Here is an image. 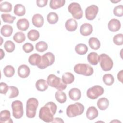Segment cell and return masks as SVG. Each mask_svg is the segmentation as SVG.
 I'll return each instance as SVG.
<instances>
[{"instance_id": "cell-1", "label": "cell", "mask_w": 123, "mask_h": 123, "mask_svg": "<svg viewBox=\"0 0 123 123\" xmlns=\"http://www.w3.org/2000/svg\"><path fill=\"white\" fill-rule=\"evenodd\" d=\"M57 107L55 103L49 101L42 107L39 112V117L43 121L47 123L52 122L53 116L56 112Z\"/></svg>"}, {"instance_id": "cell-2", "label": "cell", "mask_w": 123, "mask_h": 123, "mask_svg": "<svg viewBox=\"0 0 123 123\" xmlns=\"http://www.w3.org/2000/svg\"><path fill=\"white\" fill-rule=\"evenodd\" d=\"M47 82L48 85L55 87L59 91H63L67 87V85L63 82L61 78L53 74H50L48 76Z\"/></svg>"}, {"instance_id": "cell-3", "label": "cell", "mask_w": 123, "mask_h": 123, "mask_svg": "<svg viewBox=\"0 0 123 123\" xmlns=\"http://www.w3.org/2000/svg\"><path fill=\"white\" fill-rule=\"evenodd\" d=\"M84 111V105L80 102H76L69 105L66 109V114L72 118L82 114Z\"/></svg>"}, {"instance_id": "cell-4", "label": "cell", "mask_w": 123, "mask_h": 123, "mask_svg": "<svg viewBox=\"0 0 123 123\" xmlns=\"http://www.w3.org/2000/svg\"><path fill=\"white\" fill-rule=\"evenodd\" d=\"M38 106V101L35 98H29L26 102V115L29 118L35 117L37 108Z\"/></svg>"}, {"instance_id": "cell-5", "label": "cell", "mask_w": 123, "mask_h": 123, "mask_svg": "<svg viewBox=\"0 0 123 123\" xmlns=\"http://www.w3.org/2000/svg\"><path fill=\"white\" fill-rule=\"evenodd\" d=\"M74 71L77 74L85 76H90L94 72L93 68L86 63H78L74 67Z\"/></svg>"}, {"instance_id": "cell-6", "label": "cell", "mask_w": 123, "mask_h": 123, "mask_svg": "<svg viewBox=\"0 0 123 123\" xmlns=\"http://www.w3.org/2000/svg\"><path fill=\"white\" fill-rule=\"evenodd\" d=\"M54 61L55 56L54 54L51 52H48L41 56L40 62L37 66L40 69H44L51 65Z\"/></svg>"}, {"instance_id": "cell-7", "label": "cell", "mask_w": 123, "mask_h": 123, "mask_svg": "<svg viewBox=\"0 0 123 123\" xmlns=\"http://www.w3.org/2000/svg\"><path fill=\"white\" fill-rule=\"evenodd\" d=\"M98 62L101 69L104 71H110L113 65L112 60L105 53L101 54L99 56Z\"/></svg>"}, {"instance_id": "cell-8", "label": "cell", "mask_w": 123, "mask_h": 123, "mask_svg": "<svg viewBox=\"0 0 123 123\" xmlns=\"http://www.w3.org/2000/svg\"><path fill=\"white\" fill-rule=\"evenodd\" d=\"M68 10L72 16L76 19H80L83 17V12L80 5L77 2L71 3L68 7Z\"/></svg>"}, {"instance_id": "cell-9", "label": "cell", "mask_w": 123, "mask_h": 123, "mask_svg": "<svg viewBox=\"0 0 123 123\" xmlns=\"http://www.w3.org/2000/svg\"><path fill=\"white\" fill-rule=\"evenodd\" d=\"M103 88L98 85H95L88 88L86 92V95L88 98L91 99H95L104 93Z\"/></svg>"}, {"instance_id": "cell-10", "label": "cell", "mask_w": 123, "mask_h": 123, "mask_svg": "<svg viewBox=\"0 0 123 123\" xmlns=\"http://www.w3.org/2000/svg\"><path fill=\"white\" fill-rule=\"evenodd\" d=\"M12 115L15 119H20L24 113L22 102L20 100L13 101L12 103Z\"/></svg>"}, {"instance_id": "cell-11", "label": "cell", "mask_w": 123, "mask_h": 123, "mask_svg": "<svg viewBox=\"0 0 123 123\" xmlns=\"http://www.w3.org/2000/svg\"><path fill=\"white\" fill-rule=\"evenodd\" d=\"M98 12V7L96 5H91L85 10L86 18L88 20H93L96 18Z\"/></svg>"}, {"instance_id": "cell-12", "label": "cell", "mask_w": 123, "mask_h": 123, "mask_svg": "<svg viewBox=\"0 0 123 123\" xmlns=\"http://www.w3.org/2000/svg\"><path fill=\"white\" fill-rule=\"evenodd\" d=\"M29 67L25 65H21L18 68V74L21 78H25L27 77L30 74Z\"/></svg>"}, {"instance_id": "cell-13", "label": "cell", "mask_w": 123, "mask_h": 123, "mask_svg": "<svg viewBox=\"0 0 123 123\" xmlns=\"http://www.w3.org/2000/svg\"><path fill=\"white\" fill-rule=\"evenodd\" d=\"M121 25L120 21L116 19L111 20L108 24V29L111 32L118 31L120 29Z\"/></svg>"}, {"instance_id": "cell-14", "label": "cell", "mask_w": 123, "mask_h": 123, "mask_svg": "<svg viewBox=\"0 0 123 123\" xmlns=\"http://www.w3.org/2000/svg\"><path fill=\"white\" fill-rule=\"evenodd\" d=\"M93 32V27L89 23H84L80 28V32L82 36H87L90 35Z\"/></svg>"}, {"instance_id": "cell-15", "label": "cell", "mask_w": 123, "mask_h": 123, "mask_svg": "<svg viewBox=\"0 0 123 123\" xmlns=\"http://www.w3.org/2000/svg\"><path fill=\"white\" fill-rule=\"evenodd\" d=\"M32 22L35 27L38 28L41 27L44 24V18L40 14H35L32 17Z\"/></svg>"}, {"instance_id": "cell-16", "label": "cell", "mask_w": 123, "mask_h": 123, "mask_svg": "<svg viewBox=\"0 0 123 123\" xmlns=\"http://www.w3.org/2000/svg\"><path fill=\"white\" fill-rule=\"evenodd\" d=\"M69 98L73 100H78L81 97V92L80 89L77 88L71 89L68 93Z\"/></svg>"}, {"instance_id": "cell-17", "label": "cell", "mask_w": 123, "mask_h": 123, "mask_svg": "<svg viewBox=\"0 0 123 123\" xmlns=\"http://www.w3.org/2000/svg\"><path fill=\"white\" fill-rule=\"evenodd\" d=\"M98 110L94 106L89 107L86 111V117L89 120H93L98 116Z\"/></svg>"}, {"instance_id": "cell-18", "label": "cell", "mask_w": 123, "mask_h": 123, "mask_svg": "<svg viewBox=\"0 0 123 123\" xmlns=\"http://www.w3.org/2000/svg\"><path fill=\"white\" fill-rule=\"evenodd\" d=\"M0 123H13L11 119V114L9 111L4 110L0 113Z\"/></svg>"}, {"instance_id": "cell-19", "label": "cell", "mask_w": 123, "mask_h": 123, "mask_svg": "<svg viewBox=\"0 0 123 123\" xmlns=\"http://www.w3.org/2000/svg\"><path fill=\"white\" fill-rule=\"evenodd\" d=\"M65 26L66 30L70 32H73L77 29V23L75 20L71 18L66 21L65 24Z\"/></svg>"}, {"instance_id": "cell-20", "label": "cell", "mask_w": 123, "mask_h": 123, "mask_svg": "<svg viewBox=\"0 0 123 123\" xmlns=\"http://www.w3.org/2000/svg\"><path fill=\"white\" fill-rule=\"evenodd\" d=\"M16 25L18 29L21 31H25L29 26V23L25 18L20 19L17 22Z\"/></svg>"}, {"instance_id": "cell-21", "label": "cell", "mask_w": 123, "mask_h": 123, "mask_svg": "<svg viewBox=\"0 0 123 123\" xmlns=\"http://www.w3.org/2000/svg\"><path fill=\"white\" fill-rule=\"evenodd\" d=\"M41 56L37 53H33L28 58L29 63L33 66H37L40 62Z\"/></svg>"}, {"instance_id": "cell-22", "label": "cell", "mask_w": 123, "mask_h": 123, "mask_svg": "<svg viewBox=\"0 0 123 123\" xmlns=\"http://www.w3.org/2000/svg\"><path fill=\"white\" fill-rule=\"evenodd\" d=\"M13 32V28L8 25H3L0 29L1 34L5 37H9Z\"/></svg>"}, {"instance_id": "cell-23", "label": "cell", "mask_w": 123, "mask_h": 123, "mask_svg": "<svg viewBox=\"0 0 123 123\" xmlns=\"http://www.w3.org/2000/svg\"><path fill=\"white\" fill-rule=\"evenodd\" d=\"M99 55L95 52H91L87 55V60L89 62L93 65H97L98 63Z\"/></svg>"}, {"instance_id": "cell-24", "label": "cell", "mask_w": 123, "mask_h": 123, "mask_svg": "<svg viewBox=\"0 0 123 123\" xmlns=\"http://www.w3.org/2000/svg\"><path fill=\"white\" fill-rule=\"evenodd\" d=\"M36 87L39 91H44L48 88V85L45 80L40 79L36 82Z\"/></svg>"}, {"instance_id": "cell-25", "label": "cell", "mask_w": 123, "mask_h": 123, "mask_svg": "<svg viewBox=\"0 0 123 123\" xmlns=\"http://www.w3.org/2000/svg\"><path fill=\"white\" fill-rule=\"evenodd\" d=\"M97 106L100 110H105L109 105V100L106 98H100L97 101Z\"/></svg>"}, {"instance_id": "cell-26", "label": "cell", "mask_w": 123, "mask_h": 123, "mask_svg": "<svg viewBox=\"0 0 123 123\" xmlns=\"http://www.w3.org/2000/svg\"><path fill=\"white\" fill-rule=\"evenodd\" d=\"M25 7L21 4H17L14 6V13L18 16H22L25 13Z\"/></svg>"}, {"instance_id": "cell-27", "label": "cell", "mask_w": 123, "mask_h": 123, "mask_svg": "<svg viewBox=\"0 0 123 123\" xmlns=\"http://www.w3.org/2000/svg\"><path fill=\"white\" fill-rule=\"evenodd\" d=\"M88 43L90 47L94 50L98 49L100 47V42L96 37H90L89 39Z\"/></svg>"}, {"instance_id": "cell-28", "label": "cell", "mask_w": 123, "mask_h": 123, "mask_svg": "<svg viewBox=\"0 0 123 123\" xmlns=\"http://www.w3.org/2000/svg\"><path fill=\"white\" fill-rule=\"evenodd\" d=\"M75 50L79 55H84L87 52L88 48L86 44L80 43L75 46Z\"/></svg>"}, {"instance_id": "cell-29", "label": "cell", "mask_w": 123, "mask_h": 123, "mask_svg": "<svg viewBox=\"0 0 123 123\" xmlns=\"http://www.w3.org/2000/svg\"><path fill=\"white\" fill-rule=\"evenodd\" d=\"M65 3V0H51L49 3V6L52 9L56 10L64 6Z\"/></svg>"}, {"instance_id": "cell-30", "label": "cell", "mask_w": 123, "mask_h": 123, "mask_svg": "<svg viewBox=\"0 0 123 123\" xmlns=\"http://www.w3.org/2000/svg\"><path fill=\"white\" fill-rule=\"evenodd\" d=\"M62 80L65 84H70L74 82V76L71 73L66 72L63 74L62 76Z\"/></svg>"}, {"instance_id": "cell-31", "label": "cell", "mask_w": 123, "mask_h": 123, "mask_svg": "<svg viewBox=\"0 0 123 123\" xmlns=\"http://www.w3.org/2000/svg\"><path fill=\"white\" fill-rule=\"evenodd\" d=\"M39 32L36 29H31L27 33L28 38L32 41L37 40L39 37Z\"/></svg>"}, {"instance_id": "cell-32", "label": "cell", "mask_w": 123, "mask_h": 123, "mask_svg": "<svg viewBox=\"0 0 123 123\" xmlns=\"http://www.w3.org/2000/svg\"><path fill=\"white\" fill-rule=\"evenodd\" d=\"M47 19L49 23L50 24H55L58 22L59 17L56 12H50L47 15Z\"/></svg>"}, {"instance_id": "cell-33", "label": "cell", "mask_w": 123, "mask_h": 123, "mask_svg": "<svg viewBox=\"0 0 123 123\" xmlns=\"http://www.w3.org/2000/svg\"><path fill=\"white\" fill-rule=\"evenodd\" d=\"M3 73L5 76L7 77H11L13 76L15 73L14 67L10 65L6 66L3 69Z\"/></svg>"}, {"instance_id": "cell-34", "label": "cell", "mask_w": 123, "mask_h": 123, "mask_svg": "<svg viewBox=\"0 0 123 123\" xmlns=\"http://www.w3.org/2000/svg\"><path fill=\"white\" fill-rule=\"evenodd\" d=\"M55 96L57 101L60 103H63L66 101V95L62 91H57L55 93Z\"/></svg>"}, {"instance_id": "cell-35", "label": "cell", "mask_w": 123, "mask_h": 123, "mask_svg": "<svg viewBox=\"0 0 123 123\" xmlns=\"http://www.w3.org/2000/svg\"><path fill=\"white\" fill-rule=\"evenodd\" d=\"M102 79L104 83L107 86L112 85L114 81V78L113 76L110 74H105L103 76Z\"/></svg>"}, {"instance_id": "cell-36", "label": "cell", "mask_w": 123, "mask_h": 123, "mask_svg": "<svg viewBox=\"0 0 123 123\" xmlns=\"http://www.w3.org/2000/svg\"><path fill=\"white\" fill-rule=\"evenodd\" d=\"M25 34L22 32H18L16 33L13 37L14 41L17 43H21L23 42L25 40Z\"/></svg>"}, {"instance_id": "cell-37", "label": "cell", "mask_w": 123, "mask_h": 123, "mask_svg": "<svg viewBox=\"0 0 123 123\" xmlns=\"http://www.w3.org/2000/svg\"><path fill=\"white\" fill-rule=\"evenodd\" d=\"M12 10V5L10 2L4 1L0 4V10L1 12H9Z\"/></svg>"}, {"instance_id": "cell-38", "label": "cell", "mask_w": 123, "mask_h": 123, "mask_svg": "<svg viewBox=\"0 0 123 123\" xmlns=\"http://www.w3.org/2000/svg\"><path fill=\"white\" fill-rule=\"evenodd\" d=\"M35 48L37 51L42 52L46 51L47 49L48 44L45 41H40L36 44Z\"/></svg>"}, {"instance_id": "cell-39", "label": "cell", "mask_w": 123, "mask_h": 123, "mask_svg": "<svg viewBox=\"0 0 123 123\" xmlns=\"http://www.w3.org/2000/svg\"><path fill=\"white\" fill-rule=\"evenodd\" d=\"M15 47L14 43L11 40L6 41L4 44V48L8 52H13L15 49Z\"/></svg>"}, {"instance_id": "cell-40", "label": "cell", "mask_w": 123, "mask_h": 123, "mask_svg": "<svg viewBox=\"0 0 123 123\" xmlns=\"http://www.w3.org/2000/svg\"><path fill=\"white\" fill-rule=\"evenodd\" d=\"M1 16L4 22L8 23L9 24H12L16 19L15 16H12L10 14H2Z\"/></svg>"}, {"instance_id": "cell-41", "label": "cell", "mask_w": 123, "mask_h": 123, "mask_svg": "<svg viewBox=\"0 0 123 123\" xmlns=\"http://www.w3.org/2000/svg\"><path fill=\"white\" fill-rule=\"evenodd\" d=\"M114 43L118 46H121L123 44V35L122 34H118L115 35L113 38Z\"/></svg>"}, {"instance_id": "cell-42", "label": "cell", "mask_w": 123, "mask_h": 123, "mask_svg": "<svg viewBox=\"0 0 123 123\" xmlns=\"http://www.w3.org/2000/svg\"><path fill=\"white\" fill-rule=\"evenodd\" d=\"M114 14L118 17H122L123 15V6L119 5L114 7L113 9Z\"/></svg>"}, {"instance_id": "cell-43", "label": "cell", "mask_w": 123, "mask_h": 123, "mask_svg": "<svg viewBox=\"0 0 123 123\" xmlns=\"http://www.w3.org/2000/svg\"><path fill=\"white\" fill-rule=\"evenodd\" d=\"M9 89L11 92V94L9 97V98H12L17 97L18 96L19 92L18 89L16 87L14 86H10Z\"/></svg>"}, {"instance_id": "cell-44", "label": "cell", "mask_w": 123, "mask_h": 123, "mask_svg": "<svg viewBox=\"0 0 123 123\" xmlns=\"http://www.w3.org/2000/svg\"><path fill=\"white\" fill-rule=\"evenodd\" d=\"M23 49L26 53H29L34 49L33 45L30 43H26L23 46Z\"/></svg>"}, {"instance_id": "cell-45", "label": "cell", "mask_w": 123, "mask_h": 123, "mask_svg": "<svg viewBox=\"0 0 123 123\" xmlns=\"http://www.w3.org/2000/svg\"><path fill=\"white\" fill-rule=\"evenodd\" d=\"M0 93L2 94H6L8 91L9 88V86L5 83L1 82L0 83Z\"/></svg>"}, {"instance_id": "cell-46", "label": "cell", "mask_w": 123, "mask_h": 123, "mask_svg": "<svg viewBox=\"0 0 123 123\" xmlns=\"http://www.w3.org/2000/svg\"><path fill=\"white\" fill-rule=\"evenodd\" d=\"M36 2L37 6L39 7H43L47 5L48 0H37Z\"/></svg>"}, {"instance_id": "cell-47", "label": "cell", "mask_w": 123, "mask_h": 123, "mask_svg": "<svg viewBox=\"0 0 123 123\" xmlns=\"http://www.w3.org/2000/svg\"><path fill=\"white\" fill-rule=\"evenodd\" d=\"M117 77L121 83H123V70H121L117 74Z\"/></svg>"}, {"instance_id": "cell-48", "label": "cell", "mask_w": 123, "mask_h": 123, "mask_svg": "<svg viewBox=\"0 0 123 123\" xmlns=\"http://www.w3.org/2000/svg\"><path fill=\"white\" fill-rule=\"evenodd\" d=\"M54 122H56V123H64V121L61 119V118H55L53 119V121H52V123H54Z\"/></svg>"}, {"instance_id": "cell-49", "label": "cell", "mask_w": 123, "mask_h": 123, "mask_svg": "<svg viewBox=\"0 0 123 123\" xmlns=\"http://www.w3.org/2000/svg\"><path fill=\"white\" fill-rule=\"evenodd\" d=\"M0 59L1 60L4 56L5 53H4V52L3 51V50L1 49H0Z\"/></svg>"}, {"instance_id": "cell-50", "label": "cell", "mask_w": 123, "mask_h": 123, "mask_svg": "<svg viewBox=\"0 0 123 123\" xmlns=\"http://www.w3.org/2000/svg\"><path fill=\"white\" fill-rule=\"evenodd\" d=\"M121 1V0H119L118 1ZM118 2V1H115V2Z\"/></svg>"}]
</instances>
